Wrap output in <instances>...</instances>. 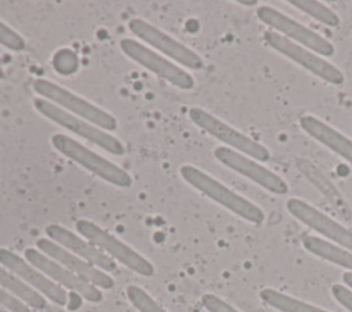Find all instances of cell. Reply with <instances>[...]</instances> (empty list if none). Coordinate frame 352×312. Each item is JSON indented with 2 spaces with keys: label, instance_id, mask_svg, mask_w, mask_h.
I'll return each mask as SVG.
<instances>
[{
  "label": "cell",
  "instance_id": "cell-6",
  "mask_svg": "<svg viewBox=\"0 0 352 312\" xmlns=\"http://www.w3.org/2000/svg\"><path fill=\"white\" fill-rule=\"evenodd\" d=\"M76 228L84 238L98 246L102 252H106L113 260H118L133 272L143 276H151L154 274V267L148 260H146L138 252L118 241L116 236H113L95 223L88 220H78L76 223Z\"/></svg>",
  "mask_w": 352,
  "mask_h": 312
},
{
  "label": "cell",
  "instance_id": "cell-19",
  "mask_svg": "<svg viewBox=\"0 0 352 312\" xmlns=\"http://www.w3.org/2000/svg\"><path fill=\"white\" fill-rule=\"evenodd\" d=\"M302 245L312 254L334 263L340 267L348 268L352 272V252L345 250L327 241H323L318 236H305L302 239Z\"/></svg>",
  "mask_w": 352,
  "mask_h": 312
},
{
  "label": "cell",
  "instance_id": "cell-3",
  "mask_svg": "<svg viewBox=\"0 0 352 312\" xmlns=\"http://www.w3.org/2000/svg\"><path fill=\"white\" fill-rule=\"evenodd\" d=\"M51 142L59 153H62L72 161L77 162L78 165L84 166L94 175L99 176L100 179L118 187H129L132 184V177L129 176V173H126L124 169H121L111 161L87 148L77 140L62 133H55L52 135Z\"/></svg>",
  "mask_w": 352,
  "mask_h": 312
},
{
  "label": "cell",
  "instance_id": "cell-10",
  "mask_svg": "<svg viewBox=\"0 0 352 312\" xmlns=\"http://www.w3.org/2000/svg\"><path fill=\"white\" fill-rule=\"evenodd\" d=\"M120 47L124 54L128 55L131 59H133L147 70L155 73L157 76L162 77L172 85L180 89H191L194 87V78L188 73H186L182 67L165 59L155 51H151L146 45L140 44L139 41L132 38H122L120 41Z\"/></svg>",
  "mask_w": 352,
  "mask_h": 312
},
{
  "label": "cell",
  "instance_id": "cell-17",
  "mask_svg": "<svg viewBox=\"0 0 352 312\" xmlns=\"http://www.w3.org/2000/svg\"><path fill=\"white\" fill-rule=\"evenodd\" d=\"M301 128L319 143L342 157L345 161L352 164V140L341 135L338 131L318 120L316 117L307 114L300 118Z\"/></svg>",
  "mask_w": 352,
  "mask_h": 312
},
{
  "label": "cell",
  "instance_id": "cell-27",
  "mask_svg": "<svg viewBox=\"0 0 352 312\" xmlns=\"http://www.w3.org/2000/svg\"><path fill=\"white\" fill-rule=\"evenodd\" d=\"M342 280H344V283H345L346 286H349V287L352 289V272H351V271L342 274Z\"/></svg>",
  "mask_w": 352,
  "mask_h": 312
},
{
  "label": "cell",
  "instance_id": "cell-24",
  "mask_svg": "<svg viewBox=\"0 0 352 312\" xmlns=\"http://www.w3.org/2000/svg\"><path fill=\"white\" fill-rule=\"evenodd\" d=\"M0 305L10 312H30L29 307L0 286Z\"/></svg>",
  "mask_w": 352,
  "mask_h": 312
},
{
  "label": "cell",
  "instance_id": "cell-8",
  "mask_svg": "<svg viewBox=\"0 0 352 312\" xmlns=\"http://www.w3.org/2000/svg\"><path fill=\"white\" fill-rule=\"evenodd\" d=\"M257 16L261 22L275 29V32L283 33L286 38H292V41L309 48L311 51L318 52L323 56H331L334 54V47L330 41L324 37L319 36L316 32L305 27L300 22L294 21L293 18L285 15L283 12L270 7L261 5L257 8Z\"/></svg>",
  "mask_w": 352,
  "mask_h": 312
},
{
  "label": "cell",
  "instance_id": "cell-16",
  "mask_svg": "<svg viewBox=\"0 0 352 312\" xmlns=\"http://www.w3.org/2000/svg\"><path fill=\"white\" fill-rule=\"evenodd\" d=\"M45 234L50 236L51 241L56 242L66 250L81 257L82 260L95 265L96 268H99L104 272H113L117 269V264L110 256H107L104 252H102L92 242L80 238L78 235L73 234L72 231H69L67 228H65L62 225L50 224L45 227Z\"/></svg>",
  "mask_w": 352,
  "mask_h": 312
},
{
  "label": "cell",
  "instance_id": "cell-20",
  "mask_svg": "<svg viewBox=\"0 0 352 312\" xmlns=\"http://www.w3.org/2000/svg\"><path fill=\"white\" fill-rule=\"evenodd\" d=\"M260 298L270 307L282 312H327L301 300L293 298L274 289H264L260 291Z\"/></svg>",
  "mask_w": 352,
  "mask_h": 312
},
{
  "label": "cell",
  "instance_id": "cell-2",
  "mask_svg": "<svg viewBox=\"0 0 352 312\" xmlns=\"http://www.w3.org/2000/svg\"><path fill=\"white\" fill-rule=\"evenodd\" d=\"M33 89L51 103L70 114H76V117H80L106 132L117 128V120L111 114L52 81L37 78L33 81Z\"/></svg>",
  "mask_w": 352,
  "mask_h": 312
},
{
  "label": "cell",
  "instance_id": "cell-30",
  "mask_svg": "<svg viewBox=\"0 0 352 312\" xmlns=\"http://www.w3.org/2000/svg\"><path fill=\"white\" fill-rule=\"evenodd\" d=\"M0 312H10V311H7V309H6V308H3V307H1V305H0Z\"/></svg>",
  "mask_w": 352,
  "mask_h": 312
},
{
  "label": "cell",
  "instance_id": "cell-5",
  "mask_svg": "<svg viewBox=\"0 0 352 312\" xmlns=\"http://www.w3.org/2000/svg\"><path fill=\"white\" fill-rule=\"evenodd\" d=\"M190 118L195 125L202 128L205 132H208L209 135L226 143L230 148L241 154L249 155L257 161H264V162L268 161L271 157L265 146L243 135L242 132L236 131L235 128L230 126L228 124L223 122L221 120H219L217 117H214L213 114L208 113L201 107L190 109Z\"/></svg>",
  "mask_w": 352,
  "mask_h": 312
},
{
  "label": "cell",
  "instance_id": "cell-23",
  "mask_svg": "<svg viewBox=\"0 0 352 312\" xmlns=\"http://www.w3.org/2000/svg\"><path fill=\"white\" fill-rule=\"evenodd\" d=\"M0 44L12 51H23L26 48V41L23 40V37L1 21H0Z\"/></svg>",
  "mask_w": 352,
  "mask_h": 312
},
{
  "label": "cell",
  "instance_id": "cell-7",
  "mask_svg": "<svg viewBox=\"0 0 352 312\" xmlns=\"http://www.w3.org/2000/svg\"><path fill=\"white\" fill-rule=\"evenodd\" d=\"M264 40L271 48L294 60L312 74L320 77L322 80L333 85H340L344 82V74L341 73V70H338L330 62L322 59L312 51H308V48L301 47L300 44L286 38L280 33L275 30H267L264 33Z\"/></svg>",
  "mask_w": 352,
  "mask_h": 312
},
{
  "label": "cell",
  "instance_id": "cell-28",
  "mask_svg": "<svg viewBox=\"0 0 352 312\" xmlns=\"http://www.w3.org/2000/svg\"><path fill=\"white\" fill-rule=\"evenodd\" d=\"M257 1L256 0H252V1H245V0H242V1H239V4H242V5H254Z\"/></svg>",
  "mask_w": 352,
  "mask_h": 312
},
{
  "label": "cell",
  "instance_id": "cell-1",
  "mask_svg": "<svg viewBox=\"0 0 352 312\" xmlns=\"http://www.w3.org/2000/svg\"><path fill=\"white\" fill-rule=\"evenodd\" d=\"M180 175L190 186H192L194 188H197L198 191H201L204 195L209 197L219 205L238 214L239 217L254 224H260L264 221V212L258 206H256L246 198L241 197L239 194L234 192L232 190H230L223 183L213 179L204 170L192 165H183L180 168Z\"/></svg>",
  "mask_w": 352,
  "mask_h": 312
},
{
  "label": "cell",
  "instance_id": "cell-25",
  "mask_svg": "<svg viewBox=\"0 0 352 312\" xmlns=\"http://www.w3.org/2000/svg\"><path fill=\"white\" fill-rule=\"evenodd\" d=\"M201 301H202V305L209 312H239L234 307H231L228 302H226L224 300L219 298L214 294H204Z\"/></svg>",
  "mask_w": 352,
  "mask_h": 312
},
{
  "label": "cell",
  "instance_id": "cell-26",
  "mask_svg": "<svg viewBox=\"0 0 352 312\" xmlns=\"http://www.w3.org/2000/svg\"><path fill=\"white\" fill-rule=\"evenodd\" d=\"M331 293L334 298L349 312H352V290L346 289L342 285H333L331 286Z\"/></svg>",
  "mask_w": 352,
  "mask_h": 312
},
{
  "label": "cell",
  "instance_id": "cell-12",
  "mask_svg": "<svg viewBox=\"0 0 352 312\" xmlns=\"http://www.w3.org/2000/svg\"><path fill=\"white\" fill-rule=\"evenodd\" d=\"M25 257L28 263H30L33 267H36L38 271L47 275L51 280H55V283H58L59 286H65L66 289L76 291L77 294L84 297L87 301L100 302L103 300V294L100 293L99 289H96V286L80 278L78 275L73 274L66 267L50 258L47 254L41 253L40 250L29 247L25 250Z\"/></svg>",
  "mask_w": 352,
  "mask_h": 312
},
{
  "label": "cell",
  "instance_id": "cell-18",
  "mask_svg": "<svg viewBox=\"0 0 352 312\" xmlns=\"http://www.w3.org/2000/svg\"><path fill=\"white\" fill-rule=\"evenodd\" d=\"M0 286L34 309L40 311L47 307V300L37 290L32 289L22 279L16 278L15 274H12L10 269L1 265H0Z\"/></svg>",
  "mask_w": 352,
  "mask_h": 312
},
{
  "label": "cell",
  "instance_id": "cell-9",
  "mask_svg": "<svg viewBox=\"0 0 352 312\" xmlns=\"http://www.w3.org/2000/svg\"><path fill=\"white\" fill-rule=\"evenodd\" d=\"M129 30L138 36L139 38L148 43L155 49L161 51L170 59H173L177 63H182L183 66L199 70L204 66V60L198 54H195L192 49L177 41L176 38L170 37L169 34L164 33L161 29L153 26L151 23L140 19V18H132L128 22Z\"/></svg>",
  "mask_w": 352,
  "mask_h": 312
},
{
  "label": "cell",
  "instance_id": "cell-21",
  "mask_svg": "<svg viewBox=\"0 0 352 312\" xmlns=\"http://www.w3.org/2000/svg\"><path fill=\"white\" fill-rule=\"evenodd\" d=\"M290 4L297 7L298 10L304 11L309 16L315 18L316 21L327 25V26H338L340 25L338 15L333 10H330L329 7H326L324 4L319 3V1H314V0H292Z\"/></svg>",
  "mask_w": 352,
  "mask_h": 312
},
{
  "label": "cell",
  "instance_id": "cell-4",
  "mask_svg": "<svg viewBox=\"0 0 352 312\" xmlns=\"http://www.w3.org/2000/svg\"><path fill=\"white\" fill-rule=\"evenodd\" d=\"M33 103H34L36 110L40 111L44 117H47L48 120L60 125L62 128L81 136L82 139L102 147L107 153H110L113 155H122L125 153L122 143L117 137H114L113 135L107 133L106 131L98 128L96 125L67 113L66 110L60 109L59 106L51 103L47 99L37 98V99H34Z\"/></svg>",
  "mask_w": 352,
  "mask_h": 312
},
{
  "label": "cell",
  "instance_id": "cell-15",
  "mask_svg": "<svg viewBox=\"0 0 352 312\" xmlns=\"http://www.w3.org/2000/svg\"><path fill=\"white\" fill-rule=\"evenodd\" d=\"M37 247L41 253L47 254L50 258L55 260L60 265L66 267L73 274L78 275L80 278L85 279L87 282L92 283L94 286H98L100 289H111L114 286V280L111 276H109L104 271L96 268L95 265L89 264L88 261L82 260L81 257L73 254L72 252L66 250L56 242L48 239V238H40L37 241Z\"/></svg>",
  "mask_w": 352,
  "mask_h": 312
},
{
  "label": "cell",
  "instance_id": "cell-22",
  "mask_svg": "<svg viewBox=\"0 0 352 312\" xmlns=\"http://www.w3.org/2000/svg\"><path fill=\"white\" fill-rule=\"evenodd\" d=\"M126 296L139 312H166L139 286H128Z\"/></svg>",
  "mask_w": 352,
  "mask_h": 312
},
{
  "label": "cell",
  "instance_id": "cell-29",
  "mask_svg": "<svg viewBox=\"0 0 352 312\" xmlns=\"http://www.w3.org/2000/svg\"><path fill=\"white\" fill-rule=\"evenodd\" d=\"M4 77H6V73H4V70L0 67V80L4 78Z\"/></svg>",
  "mask_w": 352,
  "mask_h": 312
},
{
  "label": "cell",
  "instance_id": "cell-13",
  "mask_svg": "<svg viewBox=\"0 0 352 312\" xmlns=\"http://www.w3.org/2000/svg\"><path fill=\"white\" fill-rule=\"evenodd\" d=\"M286 209L301 223L324 235L330 241L341 245L342 247L352 252V231L342 227L324 213L319 212L312 205L298 198H290L286 202Z\"/></svg>",
  "mask_w": 352,
  "mask_h": 312
},
{
  "label": "cell",
  "instance_id": "cell-11",
  "mask_svg": "<svg viewBox=\"0 0 352 312\" xmlns=\"http://www.w3.org/2000/svg\"><path fill=\"white\" fill-rule=\"evenodd\" d=\"M213 154L216 159L227 168L238 172L239 175L250 179L260 187L276 195H283L289 191L286 181L280 176L264 168L263 165L246 157L245 154H241L230 147H216Z\"/></svg>",
  "mask_w": 352,
  "mask_h": 312
},
{
  "label": "cell",
  "instance_id": "cell-14",
  "mask_svg": "<svg viewBox=\"0 0 352 312\" xmlns=\"http://www.w3.org/2000/svg\"><path fill=\"white\" fill-rule=\"evenodd\" d=\"M0 264L10 269L12 274L19 276L26 285L33 286L37 291L43 293L47 298L58 305H66L67 293L58 283L51 280L47 275L33 267L30 263L25 261L22 257L16 256L8 249H0Z\"/></svg>",
  "mask_w": 352,
  "mask_h": 312
}]
</instances>
